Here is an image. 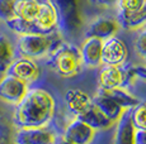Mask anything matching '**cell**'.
Listing matches in <instances>:
<instances>
[{
    "instance_id": "obj_1",
    "label": "cell",
    "mask_w": 146,
    "mask_h": 144,
    "mask_svg": "<svg viewBox=\"0 0 146 144\" xmlns=\"http://www.w3.org/2000/svg\"><path fill=\"white\" fill-rule=\"evenodd\" d=\"M3 24L14 34H51L60 32L58 10L52 0H17L14 18Z\"/></svg>"
},
{
    "instance_id": "obj_2",
    "label": "cell",
    "mask_w": 146,
    "mask_h": 144,
    "mask_svg": "<svg viewBox=\"0 0 146 144\" xmlns=\"http://www.w3.org/2000/svg\"><path fill=\"white\" fill-rule=\"evenodd\" d=\"M57 102L47 87L36 84L28 88L21 101L13 106L10 120L15 129L41 128L53 123Z\"/></svg>"
},
{
    "instance_id": "obj_3",
    "label": "cell",
    "mask_w": 146,
    "mask_h": 144,
    "mask_svg": "<svg viewBox=\"0 0 146 144\" xmlns=\"http://www.w3.org/2000/svg\"><path fill=\"white\" fill-rule=\"evenodd\" d=\"M46 65L61 79H72L84 68L79 47L65 41H62L46 58Z\"/></svg>"
},
{
    "instance_id": "obj_4",
    "label": "cell",
    "mask_w": 146,
    "mask_h": 144,
    "mask_svg": "<svg viewBox=\"0 0 146 144\" xmlns=\"http://www.w3.org/2000/svg\"><path fill=\"white\" fill-rule=\"evenodd\" d=\"M64 41L60 32L51 34H17V56H23L40 61L46 60L52 51Z\"/></svg>"
},
{
    "instance_id": "obj_5",
    "label": "cell",
    "mask_w": 146,
    "mask_h": 144,
    "mask_svg": "<svg viewBox=\"0 0 146 144\" xmlns=\"http://www.w3.org/2000/svg\"><path fill=\"white\" fill-rule=\"evenodd\" d=\"M116 20L126 30H139L146 27V0H118Z\"/></svg>"
},
{
    "instance_id": "obj_6",
    "label": "cell",
    "mask_w": 146,
    "mask_h": 144,
    "mask_svg": "<svg viewBox=\"0 0 146 144\" xmlns=\"http://www.w3.org/2000/svg\"><path fill=\"white\" fill-rule=\"evenodd\" d=\"M133 77L130 65L123 66H104L102 65L98 72V85L102 90H113L118 87H126Z\"/></svg>"
},
{
    "instance_id": "obj_7",
    "label": "cell",
    "mask_w": 146,
    "mask_h": 144,
    "mask_svg": "<svg viewBox=\"0 0 146 144\" xmlns=\"http://www.w3.org/2000/svg\"><path fill=\"white\" fill-rule=\"evenodd\" d=\"M60 134L55 125L41 128H23L14 130V144H55Z\"/></svg>"
},
{
    "instance_id": "obj_8",
    "label": "cell",
    "mask_w": 146,
    "mask_h": 144,
    "mask_svg": "<svg viewBox=\"0 0 146 144\" xmlns=\"http://www.w3.org/2000/svg\"><path fill=\"white\" fill-rule=\"evenodd\" d=\"M5 73L22 80L29 86L38 84L42 77V70L38 65V61L23 56H17L14 58Z\"/></svg>"
},
{
    "instance_id": "obj_9",
    "label": "cell",
    "mask_w": 146,
    "mask_h": 144,
    "mask_svg": "<svg viewBox=\"0 0 146 144\" xmlns=\"http://www.w3.org/2000/svg\"><path fill=\"white\" fill-rule=\"evenodd\" d=\"M56 5L60 16L61 34L72 33L81 24V15L79 12L80 0H52Z\"/></svg>"
},
{
    "instance_id": "obj_10",
    "label": "cell",
    "mask_w": 146,
    "mask_h": 144,
    "mask_svg": "<svg viewBox=\"0 0 146 144\" xmlns=\"http://www.w3.org/2000/svg\"><path fill=\"white\" fill-rule=\"evenodd\" d=\"M29 85L24 81L4 73L0 77V100L10 106H15L27 94Z\"/></svg>"
},
{
    "instance_id": "obj_11",
    "label": "cell",
    "mask_w": 146,
    "mask_h": 144,
    "mask_svg": "<svg viewBox=\"0 0 146 144\" xmlns=\"http://www.w3.org/2000/svg\"><path fill=\"white\" fill-rule=\"evenodd\" d=\"M128 49L121 38L113 37L103 41L102 44V65L104 66H123L127 63Z\"/></svg>"
},
{
    "instance_id": "obj_12",
    "label": "cell",
    "mask_w": 146,
    "mask_h": 144,
    "mask_svg": "<svg viewBox=\"0 0 146 144\" xmlns=\"http://www.w3.org/2000/svg\"><path fill=\"white\" fill-rule=\"evenodd\" d=\"M62 138L74 144H92L97 135V130L78 118H72L60 132Z\"/></svg>"
},
{
    "instance_id": "obj_13",
    "label": "cell",
    "mask_w": 146,
    "mask_h": 144,
    "mask_svg": "<svg viewBox=\"0 0 146 144\" xmlns=\"http://www.w3.org/2000/svg\"><path fill=\"white\" fill-rule=\"evenodd\" d=\"M66 110L70 115L78 118L93 106V98L81 88H69L64 94Z\"/></svg>"
},
{
    "instance_id": "obj_14",
    "label": "cell",
    "mask_w": 146,
    "mask_h": 144,
    "mask_svg": "<svg viewBox=\"0 0 146 144\" xmlns=\"http://www.w3.org/2000/svg\"><path fill=\"white\" fill-rule=\"evenodd\" d=\"M15 37L3 23H0V75H4L17 57Z\"/></svg>"
},
{
    "instance_id": "obj_15",
    "label": "cell",
    "mask_w": 146,
    "mask_h": 144,
    "mask_svg": "<svg viewBox=\"0 0 146 144\" xmlns=\"http://www.w3.org/2000/svg\"><path fill=\"white\" fill-rule=\"evenodd\" d=\"M103 41L97 37H86L79 47L83 66L86 68H98L102 66Z\"/></svg>"
},
{
    "instance_id": "obj_16",
    "label": "cell",
    "mask_w": 146,
    "mask_h": 144,
    "mask_svg": "<svg viewBox=\"0 0 146 144\" xmlns=\"http://www.w3.org/2000/svg\"><path fill=\"white\" fill-rule=\"evenodd\" d=\"M121 29L118 22L116 18H108V16H99L95 18L89 23L88 28L85 30V38L86 37H97L99 39L104 41L108 38L113 37L118 33Z\"/></svg>"
},
{
    "instance_id": "obj_17",
    "label": "cell",
    "mask_w": 146,
    "mask_h": 144,
    "mask_svg": "<svg viewBox=\"0 0 146 144\" xmlns=\"http://www.w3.org/2000/svg\"><path fill=\"white\" fill-rule=\"evenodd\" d=\"M93 104L97 106V109L99 110L102 114H104L109 120L113 124L117 123V120L121 118V115L123 114L125 109L122 106H119L118 102H116L111 96L107 94V91L98 88L95 95L93 96Z\"/></svg>"
},
{
    "instance_id": "obj_18",
    "label": "cell",
    "mask_w": 146,
    "mask_h": 144,
    "mask_svg": "<svg viewBox=\"0 0 146 144\" xmlns=\"http://www.w3.org/2000/svg\"><path fill=\"white\" fill-rule=\"evenodd\" d=\"M116 124L117 126L112 144H135L133 143L135 129L130 120V110H125Z\"/></svg>"
},
{
    "instance_id": "obj_19",
    "label": "cell",
    "mask_w": 146,
    "mask_h": 144,
    "mask_svg": "<svg viewBox=\"0 0 146 144\" xmlns=\"http://www.w3.org/2000/svg\"><path fill=\"white\" fill-rule=\"evenodd\" d=\"M78 119H80L81 121L88 124L89 126H92V128L94 130H97V132L109 129L112 125H113V123H112L104 114H102V113L97 109L95 105H93L88 111H85L84 114L78 116Z\"/></svg>"
},
{
    "instance_id": "obj_20",
    "label": "cell",
    "mask_w": 146,
    "mask_h": 144,
    "mask_svg": "<svg viewBox=\"0 0 146 144\" xmlns=\"http://www.w3.org/2000/svg\"><path fill=\"white\" fill-rule=\"evenodd\" d=\"M107 94H108V95L111 96L116 102H118L119 106H122L125 110L132 109L133 106H136V105L140 102L139 99H137L135 95H132L131 92H128L125 87H118V88H113V90H108Z\"/></svg>"
},
{
    "instance_id": "obj_21",
    "label": "cell",
    "mask_w": 146,
    "mask_h": 144,
    "mask_svg": "<svg viewBox=\"0 0 146 144\" xmlns=\"http://www.w3.org/2000/svg\"><path fill=\"white\" fill-rule=\"evenodd\" d=\"M130 120L135 130L146 129V101H140L130 109Z\"/></svg>"
},
{
    "instance_id": "obj_22",
    "label": "cell",
    "mask_w": 146,
    "mask_h": 144,
    "mask_svg": "<svg viewBox=\"0 0 146 144\" xmlns=\"http://www.w3.org/2000/svg\"><path fill=\"white\" fill-rule=\"evenodd\" d=\"M14 128L12 123H8L4 113L0 111V144H14Z\"/></svg>"
},
{
    "instance_id": "obj_23",
    "label": "cell",
    "mask_w": 146,
    "mask_h": 144,
    "mask_svg": "<svg viewBox=\"0 0 146 144\" xmlns=\"http://www.w3.org/2000/svg\"><path fill=\"white\" fill-rule=\"evenodd\" d=\"M133 46L137 57H140L142 61L146 62V27L139 29V33L135 38Z\"/></svg>"
},
{
    "instance_id": "obj_24",
    "label": "cell",
    "mask_w": 146,
    "mask_h": 144,
    "mask_svg": "<svg viewBox=\"0 0 146 144\" xmlns=\"http://www.w3.org/2000/svg\"><path fill=\"white\" fill-rule=\"evenodd\" d=\"M17 0H0V23H7L14 18Z\"/></svg>"
},
{
    "instance_id": "obj_25",
    "label": "cell",
    "mask_w": 146,
    "mask_h": 144,
    "mask_svg": "<svg viewBox=\"0 0 146 144\" xmlns=\"http://www.w3.org/2000/svg\"><path fill=\"white\" fill-rule=\"evenodd\" d=\"M133 77H139L146 82V66H130Z\"/></svg>"
},
{
    "instance_id": "obj_26",
    "label": "cell",
    "mask_w": 146,
    "mask_h": 144,
    "mask_svg": "<svg viewBox=\"0 0 146 144\" xmlns=\"http://www.w3.org/2000/svg\"><path fill=\"white\" fill-rule=\"evenodd\" d=\"M133 143L135 144H146V129L145 130H135Z\"/></svg>"
},
{
    "instance_id": "obj_27",
    "label": "cell",
    "mask_w": 146,
    "mask_h": 144,
    "mask_svg": "<svg viewBox=\"0 0 146 144\" xmlns=\"http://www.w3.org/2000/svg\"><path fill=\"white\" fill-rule=\"evenodd\" d=\"M118 0H94V3L98 5V7H102V8H111L114 7L116 3Z\"/></svg>"
},
{
    "instance_id": "obj_28",
    "label": "cell",
    "mask_w": 146,
    "mask_h": 144,
    "mask_svg": "<svg viewBox=\"0 0 146 144\" xmlns=\"http://www.w3.org/2000/svg\"><path fill=\"white\" fill-rule=\"evenodd\" d=\"M55 144H74V143L67 142L65 138H62V135L58 134V135H57V138H56V143H55Z\"/></svg>"
}]
</instances>
